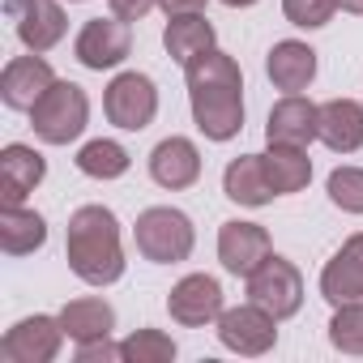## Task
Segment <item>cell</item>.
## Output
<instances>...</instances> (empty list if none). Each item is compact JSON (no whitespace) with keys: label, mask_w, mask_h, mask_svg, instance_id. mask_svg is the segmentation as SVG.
Masks as SVG:
<instances>
[{"label":"cell","mask_w":363,"mask_h":363,"mask_svg":"<svg viewBox=\"0 0 363 363\" xmlns=\"http://www.w3.org/2000/svg\"><path fill=\"white\" fill-rule=\"evenodd\" d=\"M184 82H189L193 124L210 141L240 137V128H244V73H240L235 56L210 48L184 65Z\"/></svg>","instance_id":"6da1fadb"},{"label":"cell","mask_w":363,"mask_h":363,"mask_svg":"<svg viewBox=\"0 0 363 363\" xmlns=\"http://www.w3.org/2000/svg\"><path fill=\"white\" fill-rule=\"evenodd\" d=\"M65 257L69 269L86 286H111L124 278V244H120V223L107 206H82L69 218L65 231Z\"/></svg>","instance_id":"7a4b0ae2"},{"label":"cell","mask_w":363,"mask_h":363,"mask_svg":"<svg viewBox=\"0 0 363 363\" xmlns=\"http://www.w3.org/2000/svg\"><path fill=\"white\" fill-rule=\"evenodd\" d=\"M133 240H137V252L154 265H179L193 257V244H197V231H193V218L184 210H171V206H150L137 214V227H133Z\"/></svg>","instance_id":"3957f363"},{"label":"cell","mask_w":363,"mask_h":363,"mask_svg":"<svg viewBox=\"0 0 363 363\" xmlns=\"http://www.w3.org/2000/svg\"><path fill=\"white\" fill-rule=\"evenodd\" d=\"M30 124H35V137L48 141V145H69L86 133L90 124V99L77 82H60L30 107Z\"/></svg>","instance_id":"277c9868"},{"label":"cell","mask_w":363,"mask_h":363,"mask_svg":"<svg viewBox=\"0 0 363 363\" xmlns=\"http://www.w3.org/2000/svg\"><path fill=\"white\" fill-rule=\"evenodd\" d=\"M248 299L261 303L269 316L286 320V316H295V312L303 308V274H299L286 257L269 252V257L248 274Z\"/></svg>","instance_id":"5b68a950"},{"label":"cell","mask_w":363,"mask_h":363,"mask_svg":"<svg viewBox=\"0 0 363 363\" xmlns=\"http://www.w3.org/2000/svg\"><path fill=\"white\" fill-rule=\"evenodd\" d=\"M103 111L124 133L150 128L154 116H158V86H154V77H145V73H116L107 94H103Z\"/></svg>","instance_id":"8992f818"},{"label":"cell","mask_w":363,"mask_h":363,"mask_svg":"<svg viewBox=\"0 0 363 363\" xmlns=\"http://www.w3.org/2000/svg\"><path fill=\"white\" fill-rule=\"evenodd\" d=\"M218 342L235 354H269L274 342H278V316H269L261 303H240V308H223L218 316Z\"/></svg>","instance_id":"52a82bcc"},{"label":"cell","mask_w":363,"mask_h":363,"mask_svg":"<svg viewBox=\"0 0 363 363\" xmlns=\"http://www.w3.org/2000/svg\"><path fill=\"white\" fill-rule=\"evenodd\" d=\"M133 22H124V18H90L82 30H77V39H73V56L86 65V69H94V73H103V69H116V65H124L128 60V52H133V30H128Z\"/></svg>","instance_id":"ba28073f"},{"label":"cell","mask_w":363,"mask_h":363,"mask_svg":"<svg viewBox=\"0 0 363 363\" xmlns=\"http://www.w3.org/2000/svg\"><path fill=\"white\" fill-rule=\"evenodd\" d=\"M69 333H65L60 316L35 312V316L18 320L5 337H0V359H5V363H52L60 354V342Z\"/></svg>","instance_id":"9c48e42d"},{"label":"cell","mask_w":363,"mask_h":363,"mask_svg":"<svg viewBox=\"0 0 363 363\" xmlns=\"http://www.w3.org/2000/svg\"><path fill=\"white\" fill-rule=\"evenodd\" d=\"M5 13L13 18V30L22 39L26 52H52L65 30H69V18L60 9V0H5Z\"/></svg>","instance_id":"30bf717a"},{"label":"cell","mask_w":363,"mask_h":363,"mask_svg":"<svg viewBox=\"0 0 363 363\" xmlns=\"http://www.w3.org/2000/svg\"><path fill=\"white\" fill-rule=\"evenodd\" d=\"M167 312H171V320H179L184 329L218 325V316H223V286H218V278H210V274L179 278L171 286V295H167Z\"/></svg>","instance_id":"8fae6325"},{"label":"cell","mask_w":363,"mask_h":363,"mask_svg":"<svg viewBox=\"0 0 363 363\" xmlns=\"http://www.w3.org/2000/svg\"><path fill=\"white\" fill-rule=\"evenodd\" d=\"M52 86H56V73H52V65L39 52L13 56L5 65V73H0V99H5L9 111H30Z\"/></svg>","instance_id":"7c38bea8"},{"label":"cell","mask_w":363,"mask_h":363,"mask_svg":"<svg viewBox=\"0 0 363 363\" xmlns=\"http://www.w3.org/2000/svg\"><path fill=\"white\" fill-rule=\"evenodd\" d=\"M320 133V107L303 94H286L269 107V120H265V141L269 145H312Z\"/></svg>","instance_id":"4fadbf2b"},{"label":"cell","mask_w":363,"mask_h":363,"mask_svg":"<svg viewBox=\"0 0 363 363\" xmlns=\"http://www.w3.org/2000/svg\"><path fill=\"white\" fill-rule=\"evenodd\" d=\"M150 179L158 189H193L201 179V150L189 141V137H162L154 150H150Z\"/></svg>","instance_id":"5bb4252c"},{"label":"cell","mask_w":363,"mask_h":363,"mask_svg":"<svg viewBox=\"0 0 363 363\" xmlns=\"http://www.w3.org/2000/svg\"><path fill=\"white\" fill-rule=\"evenodd\" d=\"M269 252H274V244H269V231L261 223H240V218L223 223V231H218V261H223L227 274L248 278Z\"/></svg>","instance_id":"9a60e30c"},{"label":"cell","mask_w":363,"mask_h":363,"mask_svg":"<svg viewBox=\"0 0 363 363\" xmlns=\"http://www.w3.org/2000/svg\"><path fill=\"white\" fill-rule=\"evenodd\" d=\"M320 295L342 308V303H354L363 299V231L350 235L320 269Z\"/></svg>","instance_id":"2e32d148"},{"label":"cell","mask_w":363,"mask_h":363,"mask_svg":"<svg viewBox=\"0 0 363 363\" xmlns=\"http://www.w3.org/2000/svg\"><path fill=\"white\" fill-rule=\"evenodd\" d=\"M43 175H48V162L35 145H5L0 150V201L5 206H22L39 184H43Z\"/></svg>","instance_id":"e0dca14e"},{"label":"cell","mask_w":363,"mask_h":363,"mask_svg":"<svg viewBox=\"0 0 363 363\" xmlns=\"http://www.w3.org/2000/svg\"><path fill=\"white\" fill-rule=\"evenodd\" d=\"M223 193L235 201V206H248V210H261L269 206L278 193L269 184V175H265V158L261 154H240L227 162L223 171Z\"/></svg>","instance_id":"ac0fdd59"},{"label":"cell","mask_w":363,"mask_h":363,"mask_svg":"<svg viewBox=\"0 0 363 363\" xmlns=\"http://www.w3.org/2000/svg\"><path fill=\"white\" fill-rule=\"evenodd\" d=\"M265 73H269V82H274L278 90L299 94V90H308L312 77H316V52H312L308 43H299V39H282V43L269 48Z\"/></svg>","instance_id":"d6986e66"},{"label":"cell","mask_w":363,"mask_h":363,"mask_svg":"<svg viewBox=\"0 0 363 363\" xmlns=\"http://www.w3.org/2000/svg\"><path fill=\"white\" fill-rule=\"evenodd\" d=\"M316 141H325L333 154L363 150V103H354V99L320 103V133H316Z\"/></svg>","instance_id":"ffe728a7"},{"label":"cell","mask_w":363,"mask_h":363,"mask_svg":"<svg viewBox=\"0 0 363 363\" xmlns=\"http://www.w3.org/2000/svg\"><path fill=\"white\" fill-rule=\"evenodd\" d=\"M60 325H65L69 342H77V346L82 342H99V337H111L116 333V308L107 299H94V295L69 299L60 308Z\"/></svg>","instance_id":"44dd1931"},{"label":"cell","mask_w":363,"mask_h":363,"mask_svg":"<svg viewBox=\"0 0 363 363\" xmlns=\"http://www.w3.org/2000/svg\"><path fill=\"white\" fill-rule=\"evenodd\" d=\"M162 48H167V56H171L175 65L197 60L201 52L214 48V26H210V18H206V13H175V18L167 22V30H162Z\"/></svg>","instance_id":"7402d4cb"},{"label":"cell","mask_w":363,"mask_h":363,"mask_svg":"<svg viewBox=\"0 0 363 363\" xmlns=\"http://www.w3.org/2000/svg\"><path fill=\"white\" fill-rule=\"evenodd\" d=\"M43 244H48V223H43L39 210H26V206L0 210V248L9 257H30Z\"/></svg>","instance_id":"603a6c76"},{"label":"cell","mask_w":363,"mask_h":363,"mask_svg":"<svg viewBox=\"0 0 363 363\" xmlns=\"http://www.w3.org/2000/svg\"><path fill=\"white\" fill-rule=\"evenodd\" d=\"M265 175L278 197H291V193H303L308 179H312V158L303 145H269L265 154Z\"/></svg>","instance_id":"cb8c5ba5"},{"label":"cell","mask_w":363,"mask_h":363,"mask_svg":"<svg viewBox=\"0 0 363 363\" xmlns=\"http://www.w3.org/2000/svg\"><path fill=\"white\" fill-rule=\"evenodd\" d=\"M128 167H133L128 150L120 141H111V137H94V141H86L77 150V171L90 175V179H120Z\"/></svg>","instance_id":"d4e9b609"},{"label":"cell","mask_w":363,"mask_h":363,"mask_svg":"<svg viewBox=\"0 0 363 363\" xmlns=\"http://www.w3.org/2000/svg\"><path fill=\"white\" fill-rule=\"evenodd\" d=\"M120 350H124V363H171L175 359V342L162 329H133L120 342Z\"/></svg>","instance_id":"484cf974"},{"label":"cell","mask_w":363,"mask_h":363,"mask_svg":"<svg viewBox=\"0 0 363 363\" xmlns=\"http://www.w3.org/2000/svg\"><path fill=\"white\" fill-rule=\"evenodd\" d=\"M329 342H333L342 354H363V299L333 308V320H329Z\"/></svg>","instance_id":"4316f807"},{"label":"cell","mask_w":363,"mask_h":363,"mask_svg":"<svg viewBox=\"0 0 363 363\" xmlns=\"http://www.w3.org/2000/svg\"><path fill=\"white\" fill-rule=\"evenodd\" d=\"M325 193L342 214H363V167H333Z\"/></svg>","instance_id":"83f0119b"},{"label":"cell","mask_w":363,"mask_h":363,"mask_svg":"<svg viewBox=\"0 0 363 363\" xmlns=\"http://www.w3.org/2000/svg\"><path fill=\"white\" fill-rule=\"evenodd\" d=\"M282 13L299 30H320L337 13V0H282Z\"/></svg>","instance_id":"f1b7e54d"},{"label":"cell","mask_w":363,"mask_h":363,"mask_svg":"<svg viewBox=\"0 0 363 363\" xmlns=\"http://www.w3.org/2000/svg\"><path fill=\"white\" fill-rule=\"evenodd\" d=\"M77 363H124V350H120V342H111V337L82 342V346H77Z\"/></svg>","instance_id":"f546056e"},{"label":"cell","mask_w":363,"mask_h":363,"mask_svg":"<svg viewBox=\"0 0 363 363\" xmlns=\"http://www.w3.org/2000/svg\"><path fill=\"white\" fill-rule=\"evenodd\" d=\"M107 5H111L116 18H124V22H141V18L158 5V0H107Z\"/></svg>","instance_id":"4dcf8cb0"},{"label":"cell","mask_w":363,"mask_h":363,"mask_svg":"<svg viewBox=\"0 0 363 363\" xmlns=\"http://www.w3.org/2000/svg\"><path fill=\"white\" fill-rule=\"evenodd\" d=\"M206 5L210 0H158V9L167 18H175V13H206Z\"/></svg>","instance_id":"1f68e13d"},{"label":"cell","mask_w":363,"mask_h":363,"mask_svg":"<svg viewBox=\"0 0 363 363\" xmlns=\"http://www.w3.org/2000/svg\"><path fill=\"white\" fill-rule=\"evenodd\" d=\"M337 9H346V13H359V18H363V0H337Z\"/></svg>","instance_id":"d6a6232c"},{"label":"cell","mask_w":363,"mask_h":363,"mask_svg":"<svg viewBox=\"0 0 363 363\" xmlns=\"http://www.w3.org/2000/svg\"><path fill=\"white\" fill-rule=\"evenodd\" d=\"M223 5H227V9H252L257 0H223Z\"/></svg>","instance_id":"836d02e7"},{"label":"cell","mask_w":363,"mask_h":363,"mask_svg":"<svg viewBox=\"0 0 363 363\" xmlns=\"http://www.w3.org/2000/svg\"><path fill=\"white\" fill-rule=\"evenodd\" d=\"M69 5H82V0H69Z\"/></svg>","instance_id":"e575fe53"}]
</instances>
